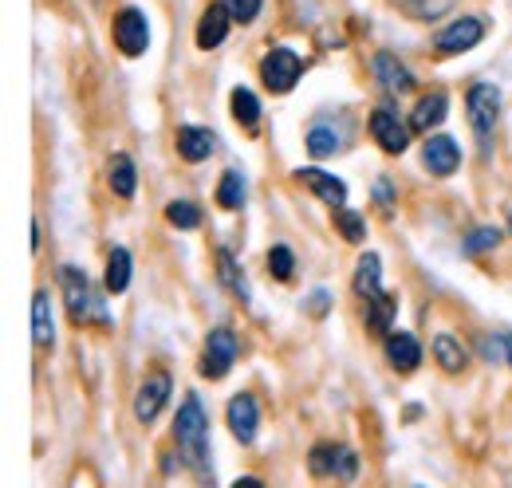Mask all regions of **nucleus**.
Wrapping results in <instances>:
<instances>
[{"label":"nucleus","mask_w":512,"mask_h":488,"mask_svg":"<svg viewBox=\"0 0 512 488\" xmlns=\"http://www.w3.org/2000/svg\"><path fill=\"white\" fill-rule=\"evenodd\" d=\"M174 437H178V449L186 457L193 473L209 477V418L197 402V394H190L178 410V422H174Z\"/></svg>","instance_id":"1"},{"label":"nucleus","mask_w":512,"mask_h":488,"mask_svg":"<svg viewBox=\"0 0 512 488\" xmlns=\"http://www.w3.org/2000/svg\"><path fill=\"white\" fill-rule=\"evenodd\" d=\"M465 107H469V126L473 134L481 138V150L489 154V138L497 130V119H501V91L493 83H473L469 95H465Z\"/></svg>","instance_id":"2"},{"label":"nucleus","mask_w":512,"mask_h":488,"mask_svg":"<svg viewBox=\"0 0 512 488\" xmlns=\"http://www.w3.org/2000/svg\"><path fill=\"white\" fill-rule=\"evenodd\" d=\"M304 75V63L292 48H272L264 60H260V79L272 95H288Z\"/></svg>","instance_id":"3"},{"label":"nucleus","mask_w":512,"mask_h":488,"mask_svg":"<svg viewBox=\"0 0 512 488\" xmlns=\"http://www.w3.org/2000/svg\"><path fill=\"white\" fill-rule=\"evenodd\" d=\"M481 40H485V20L481 16H457L434 36V52L438 56H461V52H473Z\"/></svg>","instance_id":"4"},{"label":"nucleus","mask_w":512,"mask_h":488,"mask_svg":"<svg viewBox=\"0 0 512 488\" xmlns=\"http://www.w3.org/2000/svg\"><path fill=\"white\" fill-rule=\"evenodd\" d=\"M60 288H64V296H67V315H71V323H87L91 315H95V319H107L103 307L95 304V296H91L87 276H83L75 264H64V268H60Z\"/></svg>","instance_id":"5"},{"label":"nucleus","mask_w":512,"mask_h":488,"mask_svg":"<svg viewBox=\"0 0 512 488\" xmlns=\"http://www.w3.org/2000/svg\"><path fill=\"white\" fill-rule=\"evenodd\" d=\"M111 36H115V48L127 56V60H138L146 48H150V20L142 8H123L111 24Z\"/></svg>","instance_id":"6"},{"label":"nucleus","mask_w":512,"mask_h":488,"mask_svg":"<svg viewBox=\"0 0 512 488\" xmlns=\"http://www.w3.org/2000/svg\"><path fill=\"white\" fill-rule=\"evenodd\" d=\"M237 363V335L229 327H217L209 331L205 339V351H201V374L205 378H225Z\"/></svg>","instance_id":"7"},{"label":"nucleus","mask_w":512,"mask_h":488,"mask_svg":"<svg viewBox=\"0 0 512 488\" xmlns=\"http://www.w3.org/2000/svg\"><path fill=\"white\" fill-rule=\"evenodd\" d=\"M166 398H170V374H166V370L146 374V382H142L138 394H134V418H138L142 426H150V422L162 414Z\"/></svg>","instance_id":"8"},{"label":"nucleus","mask_w":512,"mask_h":488,"mask_svg":"<svg viewBox=\"0 0 512 488\" xmlns=\"http://www.w3.org/2000/svg\"><path fill=\"white\" fill-rule=\"evenodd\" d=\"M422 162H426V170H430L434 178H449V174H457V166H461V146H457L449 134H430L426 146H422Z\"/></svg>","instance_id":"9"},{"label":"nucleus","mask_w":512,"mask_h":488,"mask_svg":"<svg viewBox=\"0 0 512 488\" xmlns=\"http://www.w3.org/2000/svg\"><path fill=\"white\" fill-rule=\"evenodd\" d=\"M371 134H375V142L383 146L386 154H402V150L410 146V126L398 122V115L386 111V107H379V111L371 115Z\"/></svg>","instance_id":"10"},{"label":"nucleus","mask_w":512,"mask_h":488,"mask_svg":"<svg viewBox=\"0 0 512 488\" xmlns=\"http://www.w3.org/2000/svg\"><path fill=\"white\" fill-rule=\"evenodd\" d=\"M225 418H229V429H233V437H237L241 445H253L256 426H260V410H256L253 394H237V398L229 402Z\"/></svg>","instance_id":"11"},{"label":"nucleus","mask_w":512,"mask_h":488,"mask_svg":"<svg viewBox=\"0 0 512 488\" xmlns=\"http://www.w3.org/2000/svg\"><path fill=\"white\" fill-rule=\"evenodd\" d=\"M229 24H233V16L225 12V4H209V8L201 12V20H197V48H201V52L221 48L225 36H229Z\"/></svg>","instance_id":"12"},{"label":"nucleus","mask_w":512,"mask_h":488,"mask_svg":"<svg viewBox=\"0 0 512 488\" xmlns=\"http://www.w3.org/2000/svg\"><path fill=\"white\" fill-rule=\"evenodd\" d=\"M296 178L308 185V189L320 197L323 205H331V209H343V205H347V185L339 182L335 174H327V170H316V166H308V170H296Z\"/></svg>","instance_id":"13"},{"label":"nucleus","mask_w":512,"mask_h":488,"mask_svg":"<svg viewBox=\"0 0 512 488\" xmlns=\"http://www.w3.org/2000/svg\"><path fill=\"white\" fill-rule=\"evenodd\" d=\"M386 363L394 366V370H402V374H410L414 366L422 363L418 339H414L410 331H390V335H386Z\"/></svg>","instance_id":"14"},{"label":"nucleus","mask_w":512,"mask_h":488,"mask_svg":"<svg viewBox=\"0 0 512 488\" xmlns=\"http://www.w3.org/2000/svg\"><path fill=\"white\" fill-rule=\"evenodd\" d=\"M446 111H449L446 91H430V95H422L418 107H414V115H410V130H414V134H430L434 126L446 122Z\"/></svg>","instance_id":"15"},{"label":"nucleus","mask_w":512,"mask_h":488,"mask_svg":"<svg viewBox=\"0 0 512 488\" xmlns=\"http://www.w3.org/2000/svg\"><path fill=\"white\" fill-rule=\"evenodd\" d=\"M217 150V134L205 126H178V154L186 162H205Z\"/></svg>","instance_id":"16"},{"label":"nucleus","mask_w":512,"mask_h":488,"mask_svg":"<svg viewBox=\"0 0 512 488\" xmlns=\"http://www.w3.org/2000/svg\"><path fill=\"white\" fill-rule=\"evenodd\" d=\"M371 71H375V79L383 83L386 91H394V95H406V91L414 87V75H410V67H402V63L394 60L390 52H379V56L371 60Z\"/></svg>","instance_id":"17"},{"label":"nucleus","mask_w":512,"mask_h":488,"mask_svg":"<svg viewBox=\"0 0 512 488\" xmlns=\"http://www.w3.org/2000/svg\"><path fill=\"white\" fill-rule=\"evenodd\" d=\"M379 292H383V260H379V252H363L355 264V296L375 300Z\"/></svg>","instance_id":"18"},{"label":"nucleus","mask_w":512,"mask_h":488,"mask_svg":"<svg viewBox=\"0 0 512 488\" xmlns=\"http://www.w3.org/2000/svg\"><path fill=\"white\" fill-rule=\"evenodd\" d=\"M32 339H36L40 351H48L52 339H56V323H52V300H48V292H36V296H32Z\"/></svg>","instance_id":"19"},{"label":"nucleus","mask_w":512,"mask_h":488,"mask_svg":"<svg viewBox=\"0 0 512 488\" xmlns=\"http://www.w3.org/2000/svg\"><path fill=\"white\" fill-rule=\"evenodd\" d=\"M394 315H398V296L379 292L375 300H367V327L375 335H390L394 331Z\"/></svg>","instance_id":"20"},{"label":"nucleus","mask_w":512,"mask_h":488,"mask_svg":"<svg viewBox=\"0 0 512 488\" xmlns=\"http://www.w3.org/2000/svg\"><path fill=\"white\" fill-rule=\"evenodd\" d=\"M430 351H434V363L442 366L446 374H461V370H465V363H469L465 347H461L453 335H446V331L434 339V347H430Z\"/></svg>","instance_id":"21"},{"label":"nucleus","mask_w":512,"mask_h":488,"mask_svg":"<svg viewBox=\"0 0 512 488\" xmlns=\"http://www.w3.org/2000/svg\"><path fill=\"white\" fill-rule=\"evenodd\" d=\"M107 182H111V189H115V197H123V201H130V197H134L138 174H134L130 154H115V158H111V166H107Z\"/></svg>","instance_id":"22"},{"label":"nucleus","mask_w":512,"mask_h":488,"mask_svg":"<svg viewBox=\"0 0 512 488\" xmlns=\"http://www.w3.org/2000/svg\"><path fill=\"white\" fill-rule=\"evenodd\" d=\"M107 292L111 296H119V292H127L130 284V252L127 248H111V256H107Z\"/></svg>","instance_id":"23"},{"label":"nucleus","mask_w":512,"mask_h":488,"mask_svg":"<svg viewBox=\"0 0 512 488\" xmlns=\"http://www.w3.org/2000/svg\"><path fill=\"white\" fill-rule=\"evenodd\" d=\"M217 205L229 209V213L245 205V178H241L237 170H225V174H221V182H217Z\"/></svg>","instance_id":"24"},{"label":"nucleus","mask_w":512,"mask_h":488,"mask_svg":"<svg viewBox=\"0 0 512 488\" xmlns=\"http://www.w3.org/2000/svg\"><path fill=\"white\" fill-rule=\"evenodd\" d=\"M229 103H233V119L241 122L245 130H256V126H260V103H256V95L249 87H237Z\"/></svg>","instance_id":"25"},{"label":"nucleus","mask_w":512,"mask_h":488,"mask_svg":"<svg viewBox=\"0 0 512 488\" xmlns=\"http://www.w3.org/2000/svg\"><path fill=\"white\" fill-rule=\"evenodd\" d=\"M453 4L457 0H398V8L406 16H414V20H438V16H446Z\"/></svg>","instance_id":"26"},{"label":"nucleus","mask_w":512,"mask_h":488,"mask_svg":"<svg viewBox=\"0 0 512 488\" xmlns=\"http://www.w3.org/2000/svg\"><path fill=\"white\" fill-rule=\"evenodd\" d=\"M335 229L343 233V241H351V244H359L363 237H367V225H363V217L355 213V209H335Z\"/></svg>","instance_id":"27"},{"label":"nucleus","mask_w":512,"mask_h":488,"mask_svg":"<svg viewBox=\"0 0 512 488\" xmlns=\"http://www.w3.org/2000/svg\"><path fill=\"white\" fill-rule=\"evenodd\" d=\"M497 244H501V229H497V225H481V229H473V233L461 241V252H465V256H477V252L497 248Z\"/></svg>","instance_id":"28"},{"label":"nucleus","mask_w":512,"mask_h":488,"mask_svg":"<svg viewBox=\"0 0 512 488\" xmlns=\"http://www.w3.org/2000/svg\"><path fill=\"white\" fill-rule=\"evenodd\" d=\"M166 221H170L174 229H197V225H201V209H197L193 201H170V205H166Z\"/></svg>","instance_id":"29"},{"label":"nucleus","mask_w":512,"mask_h":488,"mask_svg":"<svg viewBox=\"0 0 512 488\" xmlns=\"http://www.w3.org/2000/svg\"><path fill=\"white\" fill-rule=\"evenodd\" d=\"M268 272H272L276 280H292V272H296V256H292V248L272 244V248H268Z\"/></svg>","instance_id":"30"},{"label":"nucleus","mask_w":512,"mask_h":488,"mask_svg":"<svg viewBox=\"0 0 512 488\" xmlns=\"http://www.w3.org/2000/svg\"><path fill=\"white\" fill-rule=\"evenodd\" d=\"M217 264H221V268H217V272H221V280H225V284H229V288H233L241 300H249V284H245V276L237 272V260H233L225 248L217 252Z\"/></svg>","instance_id":"31"},{"label":"nucleus","mask_w":512,"mask_h":488,"mask_svg":"<svg viewBox=\"0 0 512 488\" xmlns=\"http://www.w3.org/2000/svg\"><path fill=\"white\" fill-rule=\"evenodd\" d=\"M308 150H312L316 158H331V154L339 150V134H335L331 126H312V130H308Z\"/></svg>","instance_id":"32"},{"label":"nucleus","mask_w":512,"mask_h":488,"mask_svg":"<svg viewBox=\"0 0 512 488\" xmlns=\"http://www.w3.org/2000/svg\"><path fill=\"white\" fill-rule=\"evenodd\" d=\"M339 469V449L335 445H316L312 449V473L316 477H327V473H335Z\"/></svg>","instance_id":"33"},{"label":"nucleus","mask_w":512,"mask_h":488,"mask_svg":"<svg viewBox=\"0 0 512 488\" xmlns=\"http://www.w3.org/2000/svg\"><path fill=\"white\" fill-rule=\"evenodd\" d=\"M221 4H225V12L237 24H253L256 16H260V8H264V0H221Z\"/></svg>","instance_id":"34"},{"label":"nucleus","mask_w":512,"mask_h":488,"mask_svg":"<svg viewBox=\"0 0 512 488\" xmlns=\"http://www.w3.org/2000/svg\"><path fill=\"white\" fill-rule=\"evenodd\" d=\"M355 465H359V461H355V453H351V449H339V469H335V473H339L343 481H351V477H355Z\"/></svg>","instance_id":"35"},{"label":"nucleus","mask_w":512,"mask_h":488,"mask_svg":"<svg viewBox=\"0 0 512 488\" xmlns=\"http://www.w3.org/2000/svg\"><path fill=\"white\" fill-rule=\"evenodd\" d=\"M312 311H316V315H323V311H327V292H323V288H316V292H312Z\"/></svg>","instance_id":"36"},{"label":"nucleus","mask_w":512,"mask_h":488,"mask_svg":"<svg viewBox=\"0 0 512 488\" xmlns=\"http://www.w3.org/2000/svg\"><path fill=\"white\" fill-rule=\"evenodd\" d=\"M233 488H264V485H260L256 477H241V481H237V485H233Z\"/></svg>","instance_id":"37"},{"label":"nucleus","mask_w":512,"mask_h":488,"mask_svg":"<svg viewBox=\"0 0 512 488\" xmlns=\"http://www.w3.org/2000/svg\"><path fill=\"white\" fill-rule=\"evenodd\" d=\"M505 363H512V335H505Z\"/></svg>","instance_id":"38"},{"label":"nucleus","mask_w":512,"mask_h":488,"mask_svg":"<svg viewBox=\"0 0 512 488\" xmlns=\"http://www.w3.org/2000/svg\"><path fill=\"white\" fill-rule=\"evenodd\" d=\"M509 237H512V213H509Z\"/></svg>","instance_id":"39"}]
</instances>
